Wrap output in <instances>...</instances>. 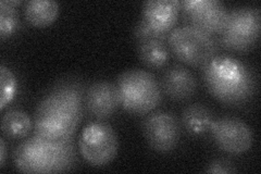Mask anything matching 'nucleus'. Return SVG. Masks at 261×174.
<instances>
[{"label": "nucleus", "instance_id": "nucleus-1", "mask_svg": "<svg viewBox=\"0 0 261 174\" xmlns=\"http://www.w3.org/2000/svg\"><path fill=\"white\" fill-rule=\"evenodd\" d=\"M86 89L76 79H65L48 90L34 117V134L51 140L74 135L85 110Z\"/></svg>", "mask_w": 261, "mask_h": 174}, {"label": "nucleus", "instance_id": "nucleus-2", "mask_svg": "<svg viewBox=\"0 0 261 174\" xmlns=\"http://www.w3.org/2000/svg\"><path fill=\"white\" fill-rule=\"evenodd\" d=\"M202 77L209 93L228 106L247 103L256 92L254 73L232 57L215 56L202 67Z\"/></svg>", "mask_w": 261, "mask_h": 174}, {"label": "nucleus", "instance_id": "nucleus-3", "mask_svg": "<svg viewBox=\"0 0 261 174\" xmlns=\"http://www.w3.org/2000/svg\"><path fill=\"white\" fill-rule=\"evenodd\" d=\"M73 137L51 140L33 134L15 147L13 162L24 173H54L70 170L75 163Z\"/></svg>", "mask_w": 261, "mask_h": 174}, {"label": "nucleus", "instance_id": "nucleus-4", "mask_svg": "<svg viewBox=\"0 0 261 174\" xmlns=\"http://www.w3.org/2000/svg\"><path fill=\"white\" fill-rule=\"evenodd\" d=\"M120 104L124 109L143 115L156 109L162 101V89L157 79L145 70H127L118 79Z\"/></svg>", "mask_w": 261, "mask_h": 174}, {"label": "nucleus", "instance_id": "nucleus-5", "mask_svg": "<svg viewBox=\"0 0 261 174\" xmlns=\"http://www.w3.org/2000/svg\"><path fill=\"white\" fill-rule=\"evenodd\" d=\"M168 45L178 60L194 67H203L218 51L214 35L190 24L171 31L168 35Z\"/></svg>", "mask_w": 261, "mask_h": 174}, {"label": "nucleus", "instance_id": "nucleus-6", "mask_svg": "<svg viewBox=\"0 0 261 174\" xmlns=\"http://www.w3.org/2000/svg\"><path fill=\"white\" fill-rule=\"evenodd\" d=\"M260 11L252 7H240L228 11L220 43L228 51L246 52L254 47L260 34Z\"/></svg>", "mask_w": 261, "mask_h": 174}, {"label": "nucleus", "instance_id": "nucleus-7", "mask_svg": "<svg viewBox=\"0 0 261 174\" xmlns=\"http://www.w3.org/2000/svg\"><path fill=\"white\" fill-rule=\"evenodd\" d=\"M119 148L118 137L113 129L103 122H93L82 131L80 136V153L94 167L111 162Z\"/></svg>", "mask_w": 261, "mask_h": 174}, {"label": "nucleus", "instance_id": "nucleus-8", "mask_svg": "<svg viewBox=\"0 0 261 174\" xmlns=\"http://www.w3.org/2000/svg\"><path fill=\"white\" fill-rule=\"evenodd\" d=\"M210 132L217 146L228 154L246 153L254 142L251 129L238 118L215 119L210 127Z\"/></svg>", "mask_w": 261, "mask_h": 174}, {"label": "nucleus", "instance_id": "nucleus-9", "mask_svg": "<svg viewBox=\"0 0 261 174\" xmlns=\"http://www.w3.org/2000/svg\"><path fill=\"white\" fill-rule=\"evenodd\" d=\"M144 135L149 146L159 153H169L176 147L181 129L173 114L157 111L150 113L143 123Z\"/></svg>", "mask_w": 261, "mask_h": 174}, {"label": "nucleus", "instance_id": "nucleus-10", "mask_svg": "<svg viewBox=\"0 0 261 174\" xmlns=\"http://www.w3.org/2000/svg\"><path fill=\"white\" fill-rule=\"evenodd\" d=\"M181 10L190 21V26L211 35L220 34L228 12L220 0H185L181 2Z\"/></svg>", "mask_w": 261, "mask_h": 174}, {"label": "nucleus", "instance_id": "nucleus-11", "mask_svg": "<svg viewBox=\"0 0 261 174\" xmlns=\"http://www.w3.org/2000/svg\"><path fill=\"white\" fill-rule=\"evenodd\" d=\"M117 85L107 81H98L85 92V110L91 117L106 120L114 114L120 106Z\"/></svg>", "mask_w": 261, "mask_h": 174}, {"label": "nucleus", "instance_id": "nucleus-12", "mask_svg": "<svg viewBox=\"0 0 261 174\" xmlns=\"http://www.w3.org/2000/svg\"><path fill=\"white\" fill-rule=\"evenodd\" d=\"M179 11L178 0H147L143 5V20L157 31L169 34L174 29Z\"/></svg>", "mask_w": 261, "mask_h": 174}, {"label": "nucleus", "instance_id": "nucleus-13", "mask_svg": "<svg viewBox=\"0 0 261 174\" xmlns=\"http://www.w3.org/2000/svg\"><path fill=\"white\" fill-rule=\"evenodd\" d=\"M161 89L173 101H187L197 89V81L194 74L183 65H172L161 78Z\"/></svg>", "mask_w": 261, "mask_h": 174}, {"label": "nucleus", "instance_id": "nucleus-14", "mask_svg": "<svg viewBox=\"0 0 261 174\" xmlns=\"http://www.w3.org/2000/svg\"><path fill=\"white\" fill-rule=\"evenodd\" d=\"M137 53L142 62L152 69L163 68L170 58L168 40L147 39L136 41Z\"/></svg>", "mask_w": 261, "mask_h": 174}, {"label": "nucleus", "instance_id": "nucleus-15", "mask_svg": "<svg viewBox=\"0 0 261 174\" xmlns=\"http://www.w3.org/2000/svg\"><path fill=\"white\" fill-rule=\"evenodd\" d=\"M59 6L54 0H30L24 4V15L32 26L45 28L58 16Z\"/></svg>", "mask_w": 261, "mask_h": 174}, {"label": "nucleus", "instance_id": "nucleus-16", "mask_svg": "<svg viewBox=\"0 0 261 174\" xmlns=\"http://www.w3.org/2000/svg\"><path fill=\"white\" fill-rule=\"evenodd\" d=\"M215 118L211 110L205 105L194 104L185 108L182 113V122L185 130L193 135H201L210 131Z\"/></svg>", "mask_w": 261, "mask_h": 174}, {"label": "nucleus", "instance_id": "nucleus-17", "mask_svg": "<svg viewBox=\"0 0 261 174\" xmlns=\"http://www.w3.org/2000/svg\"><path fill=\"white\" fill-rule=\"evenodd\" d=\"M34 123L27 112L20 109L8 110L2 120V129L4 134L9 138H23L30 134Z\"/></svg>", "mask_w": 261, "mask_h": 174}, {"label": "nucleus", "instance_id": "nucleus-18", "mask_svg": "<svg viewBox=\"0 0 261 174\" xmlns=\"http://www.w3.org/2000/svg\"><path fill=\"white\" fill-rule=\"evenodd\" d=\"M21 2L16 0H3L0 3V36L9 37L19 28V14L16 7Z\"/></svg>", "mask_w": 261, "mask_h": 174}, {"label": "nucleus", "instance_id": "nucleus-19", "mask_svg": "<svg viewBox=\"0 0 261 174\" xmlns=\"http://www.w3.org/2000/svg\"><path fill=\"white\" fill-rule=\"evenodd\" d=\"M0 72H2V94H0V108L5 109L7 105H9L12 99L14 98L16 90H18V82L13 72L6 67L2 65L0 67Z\"/></svg>", "mask_w": 261, "mask_h": 174}, {"label": "nucleus", "instance_id": "nucleus-20", "mask_svg": "<svg viewBox=\"0 0 261 174\" xmlns=\"http://www.w3.org/2000/svg\"><path fill=\"white\" fill-rule=\"evenodd\" d=\"M134 35H135L136 41H141V40H147V39L168 40L169 34L157 31L156 29L150 27L148 23L142 19L136 24V27L134 29Z\"/></svg>", "mask_w": 261, "mask_h": 174}, {"label": "nucleus", "instance_id": "nucleus-21", "mask_svg": "<svg viewBox=\"0 0 261 174\" xmlns=\"http://www.w3.org/2000/svg\"><path fill=\"white\" fill-rule=\"evenodd\" d=\"M236 171L238 170L231 161L222 159L211 161L206 169V172L208 173H235Z\"/></svg>", "mask_w": 261, "mask_h": 174}, {"label": "nucleus", "instance_id": "nucleus-22", "mask_svg": "<svg viewBox=\"0 0 261 174\" xmlns=\"http://www.w3.org/2000/svg\"><path fill=\"white\" fill-rule=\"evenodd\" d=\"M6 142L4 138H0V167H4L6 162Z\"/></svg>", "mask_w": 261, "mask_h": 174}]
</instances>
